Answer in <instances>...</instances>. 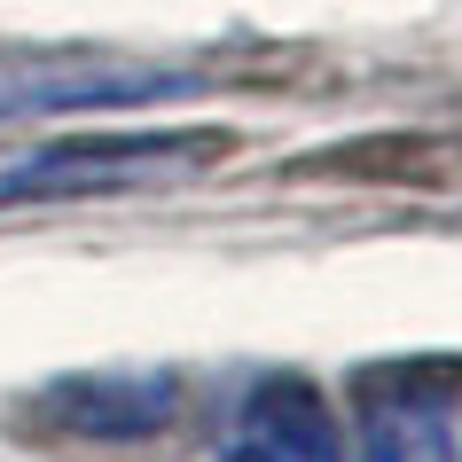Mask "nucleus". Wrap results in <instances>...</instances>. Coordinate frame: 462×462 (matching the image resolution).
I'll use <instances>...</instances> for the list:
<instances>
[{"mask_svg": "<svg viewBox=\"0 0 462 462\" xmlns=\"http://www.w3.org/2000/svg\"><path fill=\"white\" fill-rule=\"evenodd\" d=\"M219 149H227V134H63V142L0 149V204L149 189L189 165H212Z\"/></svg>", "mask_w": 462, "mask_h": 462, "instance_id": "f257e3e1", "label": "nucleus"}, {"mask_svg": "<svg viewBox=\"0 0 462 462\" xmlns=\"http://www.w3.org/2000/svg\"><path fill=\"white\" fill-rule=\"evenodd\" d=\"M361 400H368V431H376V462H439L447 431H455L462 361L361 368Z\"/></svg>", "mask_w": 462, "mask_h": 462, "instance_id": "f03ea898", "label": "nucleus"}, {"mask_svg": "<svg viewBox=\"0 0 462 462\" xmlns=\"http://www.w3.org/2000/svg\"><path fill=\"white\" fill-rule=\"evenodd\" d=\"M236 462H345V431L314 376L274 368L236 408Z\"/></svg>", "mask_w": 462, "mask_h": 462, "instance_id": "7ed1b4c3", "label": "nucleus"}, {"mask_svg": "<svg viewBox=\"0 0 462 462\" xmlns=\"http://www.w3.org/2000/svg\"><path fill=\"white\" fill-rule=\"evenodd\" d=\"M172 408H180V384L165 368H118V376H71V384L48 392V423L71 439H149L165 431Z\"/></svg>", "mask_w": 462, "mask_h": 462, "instance_id": "20e7f679", "label": "nucleus"}, {"mask_svg": "<svg viewBox=\"0 0 462 462\" xmlns=\"http://www.w3.org/2000/svg\"><path fill=\"white\" fill-rule=\"evenodd\" d=\"M189 79L172 71H87V79H32V87H0V118H32V110H102V102H157L180 95Z\"/></svg>", "mask_w": 462, "mask_h": 462, "instance_id": "39448f33", "label": "nucleus"}]
</instances>
